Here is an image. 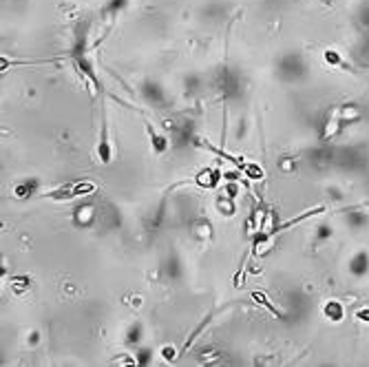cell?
I'll return each instance as SVG.
<instances>
[{
    "label": "cell",
    "mask_w": 369,
    "mask_h": 367,
    "mask_svg": "<svg viewBox=\"0 0 369 367\" xmlns=\"http://www.w3.org/2000/svg\"><path fill=\"white\" fill-rule=\"evenodd\" d=\"M146 129H149V135H151V142H153V149L157 151V153H164L166 151V137L164 135H159V133H155L151 124H146Z\"/></svg>",
    "instance_id": "cell-3"
},
{
    "label": "cell",
    "mask_w": 369,
    "mask_h": 367,
    "mask_svg": "<svg viewBox=\"0 0 369 367\" xmlns=\"http://www.w3.org/2000/svg\"><path fill=\"white\" fill-rule=\"evenodd\" d=\"M98 157L102 164H108L113 153H110V139H108V124L106 117H102V131H100V144H98Z\"/></svg>",
    "instance_id": "cell-1"
},
{
    "label": "cell",
    "mask_w": 369,
    "mask_h": 367,
    "mask_svg": "<svg viewBox=\"0 0 369 367\" xmlns=\"http://www.w3.org/2000/svg\"><path fill=\"white\" fill-rule=\"evenodd\" d=\"M323 314H325V319H329V321H343L345 310L338 301H327V303L323 305Z\"/></svg>",
    "instance_id": "cell-2"
}]
</instances>
